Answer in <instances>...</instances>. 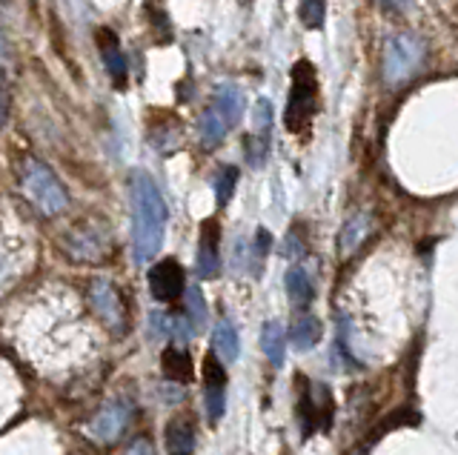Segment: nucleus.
Wrapping results in <instances>:
<instances>
[{"label":"nucleus","mask_w":458,"mask_h":455,"mask_svg":"<svg viewBox=\"0 0 458 455\" xmlns=\"http://www.w3.org/2000/svg\"><path fill=\"white\" fill-rule=\"evenodd\" d=\"M38 316H29L21 326H12V338L21 352L29 355V361L40 369H52L57 364H72L81 344V326L72 318H52V312L35 309Z\"/></svg>","instance_id":"nucleus-1"},{"label":"nucleus","mask_w":458,"mask_h":455,"mask_svg":"<svg viewBox=\"0 0 458 455\" xmlns=\"http://www.w3.org/2000/svg\"><path fill=\"white\" fill-rule=\"evenodd\" d=\"M129 190H132V255L138 264H147L164 244L166 201L147 173H132Z\"/></svg>","instance_id":"nucleus-2"},{"label":"nucleus","mask_w":458,"mask_h":455,"mask_svg":"<svg viewBox=\"0 0 458 455\" xmlns=\"http://www.w3.org/2000/svg\"><path fill=\"white\" fill-rule=\"evenodd\" d=\"M298 426L301 438H312L315 433H329L335 418L333 390L307 375H298Z\"/></svg>","instance_id":"nucleus-3"},{"label":"nucleus","mask_w":458,"mask_h":455,"mask_svg":"<svg viewBox=\"0 0 458 455\" xmlns=\"http://www.w3.org/2000/svg\"><path fill=\"white\" fill-rule=\"evenodd\" d=\"M315 109H318V78H315V66L301 58L293 66V87L284 112V126L295 135L304 132L315 115Z\"/></svg>","instance_id":"nucleus-4"},{"label":"nucleus","mask_w":458,"mask_h":455,"mask_svg":"<svg viewBox=\"0 0 458 455\" xmlns=\"http://www.w3.org/2000/svg\"><path fill=\"white\" fill-rule=\"evenodd\" d=\"M421 63H424V44L415 35L398 32L384 44L381 75H384V83L390 89L404 87L410 78H415Z\"/></svg>","instance_id":"nucleus-5"},{"label":"nucleus","mask_w":458,"mask_h":455,"mask_svg":"<svg viewBox=\"0 0 458 455\" xmlns=\"http://www.w3.org/2000/svg\"><path fill=\"white\" fill-rule=\"evenodd\" d=\"M23 192L43 215H57V212H64L69 204L64 183L57 181V175L47 164H38V161H29L23 169Z\"/></svg>","instance_id":"nucleus-6"},{"label":"nucleus","mask_w":458,"mask_h":455,"mask_svg":"<svg viewBox=\"0 0 458 455\" xmlns=\"http://www.w3.org/2000/svg\"><path fill=\"white\" fill-rule=\"evenodd\" d=\"M89 304H92V312L104 321L109 330L114 333H123L126 330V309H123V301L118 290L112 287L109 281L98 278L89 283Z\"/></svg>","instance_id":"nucleus-7"},{"label":"nucleus","mask_w":458,"mask_h":455,"mask_svg":"<svg viewBox=\"0 0 458 455\" xmlns=\"http://www.w3.org/2000/svg\"><path fill=\"white\" fill-rule=\"evenodd\" d=\"M129 421H132V407L126 401H112L92 418L89 435L98 441V444H114V441L126 433Z\"/></svg>","instance_id":"nucleus-8"},{"label":"nucleus","mask_w":458,"mask_h":455,"mask_svg":"<svg viewBox=\"0 0 458 455\" xmlns=\"http://www.w3.org/2000/svg\"><path fill=\"white\" fill-rule=\"evenodd\" d=\"M149 290L157 301H175L181 298V292L186 290V275H183V266L175 258H166V261H157L149 269Z\"/></svg>","instance_id":"nucleus-9"},{"label":"nucleus","mask_w":458,"mask_h":455,"mask_svg":"<svg viewBox=\"0 0 458 455\" xmlns=\"http://www.w3.org/2000/svg\"><path fill=\"white\" fill-rule=\"evenodd\" d=\"M369 235H372V215H369V212H358V215H352L347 223H344V230L338 235V252H341V258L344 261L352 258V255L367 244Z\"/></svg>","instance_id":"nucleus-10"},{"label":"nucleus","mask_w":458,"mask_h":455,"mask_svg":"<svg viewBox=\"0 0 458 455\" xmlns=\"http://www.w3.org/2000/svg\"><path fill=\"white\" fill-rule=\"evenodd\" d=\"M221 269V255H218V223L207 221L200 230V247H198V275L200 278H215Z\"/></svg>","instance_id":"nucleus-11"},{"label":"nucleus","mask_w":458,"mask_h":455,"mask_svg":"<svg viewBox=\"0 0 458 455\" xmlns=\"http://www.w3.org/2000/svg\"><path fill=\"white\" fill-rule=\"evenodd\" d=\"M164 444H166V455H192V450H195L192 421L190 418H172L166 424Z\"/></svg>","instance_id":"nucleus-12"},{"label":"nucleus","mask_w":458,"mask_h":455,"mask_svg":"<svg viewBox=\"0 0 458 455\" xmlns=\"http://www.w3.org/2000/svg\"><path fill=\"white\" fill-rule=\"evenodd\" d=\"M324 338V324L310 316V312H304V316H298L290 326V341H293V347L298 352H304V350H312L318 341Z\"/></svg>","instance_id":"nucleus-13"},{"label":"nucleus","mask_w":458,"mask_h":455,"mask_svg":"<svg viewBox=\"0 0 458 455\" xmlns=\"http://www.w3.org/2000/svg\"><path fill=\"white\" fill-rule=\"evenodd\" d=\"M286 330H284V324L281 321H267L261 326V350L264 355L269 358L272 367H284L286 361Z\"/></svg>","instance_id":"nucleus-14"},{"label":"nucleus","mask_w":458,"mask_h":455,"mask_svg":"<svg viewBox=\"0 0 458 455\" xmlns=\"http://www.w3.org/2000/svg\"><path fill=\"white\" fill-rule=\"evenodd\" d=\"M98 44H100V49H104V63L109 69L112 80L123 83V78H126V58H123V52L118 46V38H114L109 29H100L98 32Z\"/></svg>","instance_id":"nucleus-15"},{"label":"nucleus","mask_w":458,"mask_h":455,"mask_svg":"<svg viewBox=\"0 0 458 455\" xmlns=\"http://www.w3.org/2000/svg\"><path fill=\"white\" fill-rule=\"evenodd\" d=\"M226 132H229V121L221 115V109L212 104L204 115H200V144L207 149H215L226 138Z\"/></svg>","instance_id":"nucleus-16"},{"label":"nucleus","mask_w":458,"mask_h":455,"mask_svg":"<svg viewBox=\"0 0 458 455\" xmlns=\"http://www.w3.org/2000/svg\"><path fill=\"white\" fill-rule=\"evenodd\" d=\"M161 367H164V375H166L169 381H175V383L192 381V361H190V352L181 350V347H169V350H164Z\"/></svg>","instance_id":"nucleus-17"},{"label":"nucleus","mask_w":458,"mask_h":455,"mask_svg":"<svg viewBox=\"0 0 458 455\" xmlns=\"http://www.w3.org/2000/svg\"><path fill=\"white\" fill-rule=\"evenodd\" d=\"M212 347L215 352L221 355L224 361H238V352H241V341H238V330L229 321H218L212 330Z\"/></svg>","instance_id":"nucleus-18"},{"label":"nucleus","mask_w":458,"mask_h":455,"mask_svg":"<svg viewBox=\"0 0 458 455\" xmlns=\"http://www.w3.org/2000/svg\"><path fill=\"white\" fill-rule=\"evenodd\" d=\"M286 295H290L293 307H298V309L310 307L315 290H312V278L301 266H295V269L286 273Z\"/></svg>","instance_id":"nucleus-19"},{"label":"nucleus","mask_w":458,"mask_h":455,"mask_svg":"<svg viewBox=\"0 0 458 455\" xmlns=\"http://www.w3.org/2000/svg\"><path fill=\"white\" fill-rule=\"evenodd\" d=\"M215 106L221 109V115L229 121V126H235L243 115V92L238 87H221L218 97H215Z\"/></svg>","instance_id":"nucleus-20"},{"label":"nucleus","mask_w":458,"mask_h":455,"mask_svg":"<svg viewBox=\"0 0 458 455\" xmlns=\"http://www.w3.org/2000/svg\"><path fill=\"white\" fill-rule=\"evenodd\" d=\"M235 187H238V169L221 166L218 175H215V198H218V206L229 204V198L235 195Z\"/></svg>","instance_id":"nucleus-21"},{"label":"nucleus","mask_w":458,"mask_h":455,"mask_svg":"<svg viewBox=\"0 0 458 455\" xmlns=\"http://www.w3.org/2000/svg\"><path fill=\"white\" fill-rule=\"evenodd\" d=\"M421 424V416L415 409H410V407H401L398 412H393L390 418H384L381 424H378V433L372 435V441H378L381 435H386L390 430H398V426H419Z\"/></svg>","instance_id":"nucleus-22"},{"label":"nucleus","mask_w":458,"mask_h":455,"mask_svg":"<svg viewBox=\"0 0 458 455\" xmlns=\"http://www.w3.org/2000/svg\"><path fill=\"white\" fill-rule=\"evenodd\" d=\"M298 15L304 21L307 29H321L324 15H327V0H301Z\"/></svg>","instance_id":"nucleus-23"},{"label":"nucleus","mask_w":458,"mask_h":455,"mask_svg":"<svg viewBox=\"0 0 458 455\" xmlns=\"http://www.w3.org/2000/svg\"><path fill=\"white\" fill-rule=\"evenodd\" d=\"M186 318H190L195 330H200V326L207 324V304L198 287H190V292H186Z\"/></svg>","instance_id":"nucleus-24"},{"label":"nucleus","mask_w":458,"mask_h":455,"mask_svg":"<svg viewBox=\"0 0 458 455\" xmlns=\"http://www.w3.org/2000/svg\"><path fill=\"white\" fill-rule=\"evenodd\" d=\"M207 390V418L215 424L221 421L224 409H226V387H204Z\"/></svg>","instance_id":"nucleus-25"},{"label":"nucleus","mask_w":458,"mask_h":455,"mask_svg":"<svg viewBox=\"0 0 458 455\" xmlns=\"http://www.w3.org/2000/svg\"><path fill=\"white\" fill-rule=\"evenodd\" d=\"M14 407V387H12V375L0 367V421L9 416V409Z\"/></svg>","instance_id":"nucleus-26"},{"label":"nucleus","mask_w":458,"mask_h":455,"mask_svg":"<svg viewBox=\"0 0 458 455\" xmlns=\"http://www.w3.org/2000/svg\"><path fill=\"white\" fill-rule=\"evenodd\" d=\"M272 104L267 101V97H258V104H255V130L258 135H267L269 132V126H272Z\"/></svg>","instance_id":"nucleus-27"},{"label":"nucleus","mask_w":458,"mask_h":455,"mask_svg":"<svg viewBox=\"0 0 458 455\" xmlns=\"http://www.w3.org/2000/svg\"><path fill=\"white\" fill-rule=\"evenodd\" d=\"M281 252H284V258H290V261L301 258V255L307 252V244L298 238V230H290V235L284 238V247H281Z\"/></svg>","instance_id":"nucleus-28"},{"label":"nucleus","mask_w":458,"mask_h":455,"mask_svg":"<svg viewBox=\"0 0 458 455\" xmlns=\"http://www.w3.org/2000/svg\"><path fill=\"white\" fill-rule=\"evenodd\" d=\"M149 324H152V335L155 338H169L172 333H175V321H172L166 312H152Z\"/></svg>","instance_id":"nucleus-29"},{"label":"nucleus","mask_w":458,"mask_h":455,"mask_svg":"<svg viewBox=\"0 0 458 455\" xmlns=\"http://www.w3.org/2000/svg\"><path fill=\"white\" fill-rule=\"evenodd\" d=\"M247 144H250V164L252 166H261L267 161V144H264L261 138H250Z\"/></svg>","instance_id":"nucleus-30"},{"label":"nucleus","mask_w":458,"mask_h":455,"mask_svg":"<svg viewBox=\"0 0 458 455\" xmlns=\"http://www.w3.org/2000/svg\"><path fill=\"white\" fill-rule=\"evenodd\" d=\"M123 455H155V450L149 444V438H138V441H132V444L126 447Z\"/></svg>","instance_id":"nucleus-31"},{"label":"nucleus","mask_w":458,"mask_h":455,"mask_svg":"<svg viewBox=\"0 0 458 455\" xmlns=\"http://www.w3.org/2000/svg\"><path fill=\"white\" fill-rule=\"evenodd\" d=\"M269 244H272L269 232L267 230H258L255 232V255H258V258H264V255L269 252Z\"/></svg>","instance_id":"nucleus-32"},{"label":"nucleus","mask_w":458,"mask_h":455,"mask_svg":"<svg viewBox=\"0 0 458 455\" xmlns=\"http://www.w3.org/2000/svg\"><path fill=\"white\" fill-rule=\"evenodd\" d=\"M384 6V12H390V15H401V12L410 9V0H378Z\"/></svg>","instance_id":"nucleus-33"},{"label":"nucleus","mask_w":458,"mask_h":455,"mask_svg":"<svg viewBox=\"0 0 458 455\" xmlns=\"http://www.w3.org/2000/svg\"><path fill=\"white\" fill-rule=\"evenodd\" d=\"M6 115H9V97H6V89L0 87V123L6 121Z\"/></svg>","instance_id":"nucleus-34"},{"label":"nucleus","mask_w":458,"mask_h":455,"mask_svg":"<svg viewBox=\"0 0 458 455\" xmlns=\"http://www.w3.org/2000/svg\"><path fill=\"white\" fill-rule=\"evenodd\" d=\"M9 61V44L4 40V35H0V63Z\"/></svg>","instance_id":"nucleus-35"},{"label":"nucleus","mask_w":458,"mask_h":455,"mask_svg":"<svg viewBox=\"0 0 458 455\" xmlns=\"http://www.w3.org/2000/svg\"><path fill=\"white\" fill-rule=\"evenodd\" d=\"M347 455H367V447H355V450H350Z\"/></svg>","instance_id":"nucleus-36"},{"label":"nucleus","mask_w":458,"mask_h":455,"mask_svg":"<svg viewBox=\"0 0 458 455\" xmlns=\"http://www.w3.org/2000/svg\"><path fill=\"white\" fill-rule=\"evenodd\" d=\"M284 455H286V452H284Z\"/></svg>","instance_id":"nucleus-37"}]
</instances>
